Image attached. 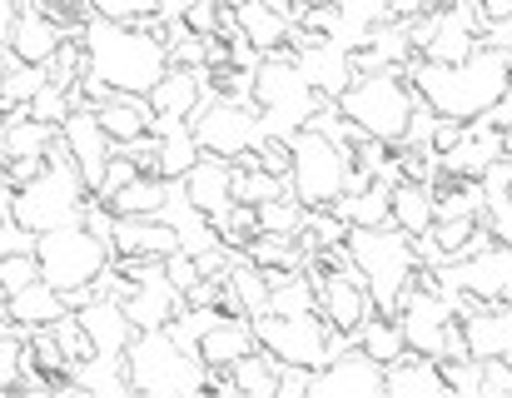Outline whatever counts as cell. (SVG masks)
<instances>
[{"instance_id": "cell-1", "label": "cell", "mask_w": 512, "mask_h": 398, "mask_svg": "<svg viewBox=\"0 0 512 398\" xmlns=\"http://www.w3.org/2000/svg\"><path fill=\"white\" fill-rule=\"evenodd\" d=\"M80 45H85V75L115 95H150L160 85V75L170 70V45H165L160 15H150V20L90 15L80 25Z\"/></svg>"}, {"instance_id": "cell-2", "label": "cell", "mask_w": 512, "mask_h": 398, "mask_svg": "<svg viewBox=\"0 0 512 398\" xmlns=\"http://www.w3.org/2000/svg\"><path fill=\"white\" fill-rule=\"evenodd\" d=\"M408 80H413L418 100H428L438 115H448V120H478V115H488L503 100V90L512 85V50L478 45L458 65L413 60L408 65Z\"/></svg>"}, {"instance_id": "cell-3", "label": "cell", "mask_w": 512, "mask_h": 398, "mask_svg": "<svg viewBox=\"0 0 512 398\" xmlns=\"http://www.w3.org/2000/svg\"><path fill=\"white\" fill-rule=\"evenodd\" d=\"M85 204H90V185L80 180V170H75V160L65 155L60 140H55V150L45 155V165L25 185H10V219L20 229H30V234H45V229H60V224H80Z\"/></svg>"}, {"instance_id": "cell-4", "label": "cell", "mask_w": 512, "mask_h": 398, "mask_svg": "<svg viewBox=\"0 0 512 398\" xmlns=\"http://www.w3.org/2000/svg\"><path fill=\"white\" fill-rule=\"evenodd\" d=\"M334 105H339V115L358 135L383 140V145H403L413 105H418V90H413L408 70H363V75L348 80V90Z\"/></svg>"}, {"instance_id": "cell-5", "label": "cell", "mask_w": 512, "mask_h": 398, "mask_svg": "<svg viewBox=\"0 0 512 398\" xmlns=\"http://www.w3.org/2000/svg\"><path fill=\"white\" fill-rule=\"evenodd\" d=\"M125 374L130 389L150 398H184V394H204V359L194 349H184L170 329H135L130 349H125Z\"/></svg>"}, {"instance_id": "cell-6", "label": "cell", "mask_w": 512, "mask_h": 398, "mask_svg": "<svg viewBox=\"0 0 512 398\" xmlns=\"http://www.w3.org/2000/svg\"><path fill=\"white\" fill-rule=\"evenodd\" d=\"M348 259L353 269L363 274L368 294H373V309L378 314H398L403 294L413 289L418 279V254H413V234L383 224V229H348Z\"/></svg>"}, {"instance_id": "cell-7", "label": "cell", "mask_w": 512, "mask_h": 398, "mask_svg": "<svg viewBox=\"0 0 512 398\" xmlns=\"http://www.w3.org/2000/svg\"><path fill=\"white\" fill-rule=\"evenodd\" d=\"M35 259H40V279L55 284V289L70 299V309H75V304L95 289V279L110 269L115 249H110V239H100V234L80 219V224H60V229L35 234Z\"/></svg>"}, {"instance_id": "cell-8", "label": "cell", "mask_w": 512, "mask_h": 398, "mask_svg": "<svg viewBox=\"0 0 512 398\" xmlns=\"http://www.w3.org/2000/svg\"><path fill=\"white\" fill-rule=\"evenodd\" d=\"M353 145L324 135L319 125H304L289 135V190L299 204L324 209L353 190Z\"/></svg>"}, {"instance_id": "cell-9", "label": "cell", "mask_w": 512, "mask_h": 398, "mask_svg": "<svg viewBox=\"0 0 512 398\" xmlns=\"http://www.w3.org/2000/svg\"><path fill=\"white\" fill-rule=\"evenodd\" d=\"M254 105H259L264 135L289 140L294 130H304V125L319 115L324 95L304 80L294 50H274V55H264L259 70H254Z\"/></svg>"}, {"instance_id": "cell-10", "label": "cell", "mask_w": 512, "mask_h": 398, "mask_svg": "<svg viewBox=\"0 0 512 398\" xmlns=\"http://www.w3.org/2000/svg\"><path fill=\"white\" fill-rule=\"evenodd\" d=\"M254 339L279 364H304V369H324L334 354H343L353 344L319 309H304V314H274V309H264V314H254Z\"/></svg>"}, {"instance_id": "cell-11", "label": "cell", "mask_w": 512, "mask_h": 398, "mask_svg": "<svg viewBox=\"0 0 512 398\" xmlns=\"http://www.w3.org/2000/svg\"><path fill=\"white\" fill-rule=\"evenodd\" d=\"M483 25H488V15H483L478 0H443V5H433L428 15L408 20L418 60H438V65L468 60V55L483 45Z\"/></svg>"}, {"instance_id": "cell-12", "label": "cell", "mask_w": 512, "mask_h": 398, "mask_svg": "<svg viewBox=\"0 0 512 398\" xmlns=\"http://www.w3.org/2000/svg\"><path fill=\"white\" fill-rule=\"evenodd\" d=\"M189 130H194L199 150L204 155H219V160H239V155L259 150V140H264L259 105L254 100H224V95H209L189 115Z\"/></svg>"}, {"instance_id": "cell-13", "label": "cell", "mask_w": 512, "mask_h": 398, "mask_svg": "<svg viewBox=\"0 0 512 398\" xmlns=\"http://www.w3.org/2000/svg\"><path fill=\"white\" fill-rule=\"evenodd\" d=\"M398 329H403V344L413 349V354H428V359H443L448 354V329H453V304L438 294V289H423V284H413L408 294H403V304H398Z\"/></svg>"}, {"instance_id": "cell-14", "label": "cell", "mask_w": 512, "mask_h": 398, "mask_svg": "<svg viewBox=\"0 0 512 398\" xmlns=\"http://www.w3.org/2000/svg\"><path fill=\"white\" fill-rule=\"evenodd\" d=\"M314 269V284H319V314L339 329V334H358V324L368 319V314H378L373 309V294H368V284H363V274L353 269V264H309Z\"/></svg>"}, {"instance_id": "cell-15", "label": "cell", "mask_w": 512, "mask_h": 398, "mask_svg": "<svg viewBox=\"0 0 512 398\" xmlns=\"http://www.w3.org/2000/svg\"><path fill=\"white\" fill-rule=\"evenodd\" d=\"M60 145H65V155L75 160L80 180H85L90 195H95L100 180H105V165H110V155H115V140L105 135L95 105H75V110L60 120Z\"/></svg>"}, {"instance_id": "cell-16", "label": "cell", "mask_w": 512, "mask_h": 398, "mask_svg": "<svg viewBox=\"0 0 512 398\" xmlns=\"http://www.w3.org/2000/svg\"><path fill=\"white\" fill-rule=\"evenodd\" d=\"M378 394H388L383 389V364L368 359L358 344H348L343 354H334L309 379V398H378Z\"/></svg>"}, {"instance_id": "cell-17", "label": "cell", "mask_w": 512, "mask_h": 398, "mask_svg": "<svg viewBox=\"0 0 512 398\" xmlns=\"http://www.w3.org/2000/svg\"><path fill=\"white\" fill-rule=\"evenodd\" d=\"M508 160V135L503 130H493L483 115L478 120H468V130H463V140L453 145V150H443V175H453V180H483L493 165H503Z\"/></svg>"}, {"instance_id": "cell-18", "label": "cell", "mask_w": 512, "mask_h": 398, "mask_svg": "<svg viewBox=\"0 0 512 398\" xmlns=\"http://www.w3.org/2000/svg\"><path fill=\"white\" fill-rule=\"evenodd\" d=\"M75 319L85 324L95 354L125 359V349H130V339H135V324H130V314H125L120 299H110V294H85V299L75 304Z\"/></svg>"}, {"instance_id": "cell-19", "label": "cell", "mask_w": 512, "mask_h": 398, "mask_svg": "<svg viewBox=\"0 0 512 398\" xmlns=\"http://www.w3.org/2000/svg\"><path fill=\"white\" fill-rule=\"evenodd\" d=\"M110 249L115 259H165L179 249V234L165 214H115Z\"/></svg>"}, {"instance_id": "cell-20", "label": "cell", "mask_w": 512, "mask_h": 398, "mask_svg": "<svg viewBox=\"0 0 512 398\" xmlns=\"http://www.w3.org/2000/svg\"><path fill=\"white\" fill-rule=\"evenodd\" d=\"M179 190H184V199H189L199 214H209V219L229 214V204H234V160L199 155V160L189 165V175L179 180Z\"/></svg>"}, {"instance_id": "cell-21", "label": "cell", "mask_w": 512, "mask_h": 398, "mask_svg": "<svg viewBox=\"0 0 512 398\" xmlns=\"http://www.w3.org/2000/svg\"><path fill=\"white\" fill-rule=\"evenodd\" d=\"M254 349H259L254 319H244V314H219V319L199 334V344H194V354L204 359V369H229V364H239V359L254 354Z\"/></svg>"}, {"instance_id": "cell-22", "label": "cell", "mask_w": 512, "mask_h": 398, "mask_svg": "<svg viewBox=\"0 0 512 398\" xmlns=\"http://www.w3.org/2000/svg\"><path fill=\"white\" fill-rule=\"evenodd\" d=\"M234 25L259 55L289 50V35H294V15L269 0H234Z\"/></svg>"}, {"instance_id": "cell-23", "label": "cell", "mask_w": 512, "mask_h": 398, "mask_svg": "<svg viewBox=\"0 0 512 398\" xmlns=\"http://www.w3.org/2000/svg\"><path fill=\"white\" fill-rule=\"evenodd\" d=\"M150 135H155V175H160V180H170V185H179V180L189 175V165L204 155V150H199V140H194V130H189V120L155 115Z\"/></svg>"}, {"instance_id": "cell-24", "label": "cell", "mask_w": 512, "mask_h": 398, "mask_svg": "<svg viewBox=\"0 0 512 398\" xmlns=\"http://www.w3.org/2000/svg\"><path fill=\"white\" fill-rule=\"evenodd\" d=\"M60 40H65V30H60L35 0H25V10H20V20H15V35H10V55H15L20 65H50V55L60 50Z\"/></svg>"}, {"instance_id": "cell-25", "label": "cell", "mask_w": 512, "mask_h": 398, "mask_svg": "<svg viewBox=\"0 0 512 398\" xmlns=\"http://www.w3.org/2000/svg\"><path fill=\"white\" fill-rule=\"evenodd\" d=\"M204 100H209L204 70H189V65H170L160 75V85L150 90V110L155 115H170V120H189Z\"/></svg>"}, {"instance_id": "cell-26", "label": "cell", "mask_w": 512, "mask_h": 398, "mask_svg": "<svg viewBox=\"0 0 512 398\" xmlns=\"http://www.w3.org/2000/svg\"><path fill=\"white\" fill-rule=\"evenodd\" d=\"M95 115H100L105 135L115 140V150L135 145V140H140V135H150V125H155L150 95H110V100H100V105H95Z\"/></svg>"}, {"instance_id": "cell-27", "label": "cell", "mask_w": 512, "mask_h": 398, "mask_svg": "<svg viewBox=\"0 0 512 398\" xmlns=\"http://www.w3.org/2000/svg\"><path fill=\"white\" fill-rule=\"evenodd\" d=\"M383 389L398 398H433V394H448V379H443V369H438V359H428V354H403L398 364H388L383 369Z\"/></svg>"}, {"instance_id": "cell-28", "label": "cell", "mask_w": 512, "mask_h": 398, "mask_svg": "<svg viewBox=\"0 0 512 398\" xmlns=\"http://www.w3.org/2000/svg\"><path fill=\"white\" fill-rule=\"evenodd\" d=\"M65 309H70V299L55 284H45V279H35V284H25V289L10 294V324L25 329V334L30 329H50Z\"/></svg>"}, {"instance_id": "cell-29", "label": "cell", "mask_w": 512, "mask_h": 398, "mask_svg": "<svg viewBox=\"0 0 512 398\" xmlns=\"http://www.w3.org/2000/svg\"><path fill=\"white\" fill-rule=\"evenodd\" d=\"M334 214H339L348 229H383V224H393V185H363V190H348L329 204Z\"/></svg>"}, {"instance_id": "cell-30", "label": "cell", "mask_w": 512, "mask_h": 398, "mask_svg": "<svg viewBox=\"0 0 512 398\" xmlns=\"http://www.w3.org/2000/svg\"><path fill=\"white\" fill-rule=\"evenodd\" d=\"M433 219H438V204H433V185H423V180H398L393 185V229H403V234H428L433 229Z\"/></svg>"}, {"instance_id": "cell-31", "label": "cell", "mask_w": 512, "mask_h": 398, "mask_svg": "<svg viewBox=\"0 0 512 398\" xmlns=\"http://www.w3.org/2000/svg\"><path fill=\"white\" fill-rule=\"evenodd\" d=\"M353 344H358L368 359H378L383 369H388V364H398V359L408 354V344H403V329H398V319H393V314H368V319L358 324Z\"/></svg>"}, {"instance_id": "cell-32", "label": "cell", "mask_w": 512, "mask_h": 398, "mask_svg": "<svg viewBox=\"0 0 512 398\" xmlns=\"http://www.w3.org/2000/svg\"><path fill=\"white\" fill-rule=\"evenodd\" d=\"M170 195H174L170 180H160V175H135L125 190H115L105 204H110V214H165Z\"/></svg>"}, {"instance_id": "cell-33", "label": "cell", "mask_w": 512, "mask_h": 398, "mask_svg": "<svg viewBox=\"0 0 512 398\" xmlns=\"http://www.w3.org/2000/svg\"><path fill=\"white\" fill-rule=\"evenodd\" d=\"M229 379L244 398H279V359L269 349H254L239 364H229Z\"/></svg>"}, {"instance_id": "cell-34", "label": "cell", "mask_w": 512, "mask_h": 398, "mask_svg": "<svg viewBox=\"0 0 512 398\" xmlns=\"http://www.w3.org/2000/svg\"><path fill=\"white\" fill-rule=\"evenodd\" d=\"M70 389H85V394H135L130 374H125V359H105V354H90L85 364H75L70 369Z\"/></svg>"}, {"instance_id": "cell-35", "label": "cell", "mask_w": 512, "mask_h": 398, "mask_svg": "<svg viewBox=\"0 0 512 398\" xmlns=\"http://www.w3.org/2000/svg\"><path fill=\"white\" fill-rule=\"evenodd\" d=\"M334 5H339V15H343L334 40H343L348 50H358L378 20H388V0H334Z\"/></svg>"}, {"instance_id": "cell-36", "label": "cell", "mask_w": 512, "mask_h": 398, "mask_svg": "<svg viewBox=\"0 0 512 398\" xmlns=\"http://www.w3.org/2000/svg\"><path fill=\"white\" fill-rule=\"evenodd\" d=\"M478 224H483L478 214H438L433 229H428V239L438 244L443 259H463L468 244H473V234H478Z\"/></svg>"}, {"instance_id": "cell-37", "label": "cell", "mask_w": 512, "mask_h": 398, "mask_svg": "<svg viewBox=\"0 0 512 398\" xmlns=\"http://www.w3.org/2000/svg\"><path fill=\"white\" fill-rule=\"evenodd\" d=\"M254 214H259V229H264V234H299V229H304L309 204H299V199H294V190H284V195L254 204Z\"/></svg>"}, {"instance_id": "cell-38", "label": "cell", "mask_w": 512, "mask_h": 398, "mask_svg": "<svg viewBox=\"0 0 512 398\" xmlns=\"http://www.w3.org/2000/svg\"><path fill=\"white\" fill-rule=\"evenodd\" d=\"M284 190H289V180H279L259 165H234V199L239 204H264V199L284 195Z\"/></svg>"}, {"instance_id": "cell-39", "label": "cell", "mask_w": 512, "mask_h": 398, "mask_svg": "<svg viewBox=\"0 0 512 398\" xmlns=\"http://www.w3.org/2000/svg\"><path fill=\"white\" fill-rule=\"evenodd\" d=\"M443 379H448V394H463V398H483V359H438Z\"/></svg>"}, {"instance_id": "cell-40", "label": "cell", "mask_w": 512, "mask_h": 398, "mask_svg": "<svg viewBox=\"0 0 512 398\" xmlns=\"http://www.w3.org/2000/svg\"><path fill=\"white\" fill-rule=\"evenodd\" d=\"M25 110H30L35 120H45V125H55V130H60V120H65V115L75 110V95H70L65 85H55V80H45V85L35 90V100H30Z\"/></svg>"}, {"instance_id": "cell-41", "label": "cell", "mask_w": 512, "mask_h": 398, "mask_svg": "<svg viewBox=\"0 0 512 398\" xmlns=\"http://www.w3.org/2000/svg\"><path fill=\"white\" fill-rule=\"evenodd\" d=\"M50 334H55V344L65 349L70 369H75V364H85V359L95 354V349H90V334H85V324L75 319V309H65V314H60V319L50 324Z\"/></svg>"}, {"instance_id": "cell-42", "label": "cell", "mask_w": 512, "mask_h": 398, "mask_svg": "<svg viewBox=\"0 0 512 398\" xmlns=\"http://www.w3.org/2000/svg\"><path fill=\"white\" fill-rule=\"evenodd\" d=\"M40 279V259H35V249H15V254H0V294L10 299L15 289H25V284H35Z\"/></svg>"}, {"instance_id": "cell-43", "label": "cell", "mask_w": 512, "mask_h": 398, "mask_svg": "<svg viewBox=\"0 0 512 398\" xmlns=\"http://www.w3.org/2000/svg\"><path fill=\"white\" fill-rule=\"evenodd\" d=\"M20 359H25V329L0 324V389H15V379H20Z\"/></svg>"}, {"instance_id": "cell-44", "label": "cell", "mask_w": 512, "mask_h": 398, "mask_svg": "<svg viewBox=\"0 0 512 398\" xmlns=\"http://www.w3.org/2000/svg\"><path fill=\"white\" fill-rule=\"evenodd\" d=\"M90 10L105 20H150L160 10V0H90Z\"/></svg>"}, {"instance_id": "cell-45", "label": "cell", "mask_w": 512, "mask_h": 398, "mask_svg": "<svg viewBox=\"0 0 512 398\" xmlns=\"http://www.w3.org/2000/svg\"><path fill=\"white\" fill-rule=\"evenodd\" d=\"M165 274H170V284L179 289V294H189V289L204 279V269H199V259H194L189 249H174V254H165Z\"/></svg>"}, {"instance_id": "cell-46", "label": "cell", "mask_w": 512, "mask_h": 398, "mask_svg": "<svg viewBox=\"0 0 512 398\" xmlns=\"http://www.w3.org/2000/svg\"><path fill=\"white\" fill-rule=\"evenodd\" d=\"M433 130H438V110H433L428 100H418V105H413V120H408L403 145H433Z\"/></svg>"}, {"instance_id": "cell-47", "label": "cell", "mask_w": 512, "mask_h": 398, "mask_svg": "<svg viewBox=\"0 0 512 398\" xmlns=\"http://www.w3.org/2000/svg\"><path fill=\"white\" fill-rule=\"evenodd\" d=\"M508 394H512L508 359H483V398H508Z\"/></svg>"}, {"instance_id": "cell-48", "label": "cell", "mask_w": 512, "mask_h": 398, "mask_svg": "<svg viewBox=\"0 0 512 398\" xmlns=\"http://www.w3.org/2000/svg\"><path fill=\"white\" fill-rule=\"evenodd\" d=\"M309 379H314V369H304V364H279V398L309 394Z\"/></svg>"}, {"instance_id": "cell-49", "label": "cell", "mask_w": 512, "mask_h": 398, "mask_svg": "<svg viewBox=\"0 0 512 398\" xmlns=\"http://www.w3.org/2000/svg\"><path fill=\"white\" fill-rule=\"evenodd\" d=\"M20 10H25V0H0V55H10V35H15Z\"/></svg>"}, {"instance_id": "cell-50", "label": "cell", "mask_w": 512, "mask_h": 398, "mask_svg": "<svg viewBox=\"0 0 512 398\" xmlns=\"http://www.w3.org/2000/svg\"><path fill=\"white\" fill-rule=\"evenodd\" d=\"M433 5H443V0H388V15H393V20H418V15H428Z\"/></svg>"}, {"instance_id": "cell-51", "label": "cell", "mask_w": 512, "mask_h": 398, "mask_svg": "<svg viewBox=\"0 0 512 398\" xmlns=\"http://www.w3.org/2000/svg\"><path fill=\"white\" fill-rule=\"evenodd\" d=\"M483 120H488L493 130H503V135H508V130H512V85L503 90V100H498V105H493V110H488Z\"/></svg>"}, {"instance_id": "cell-52", "label": "cell", "mask_w": 512, "mask_h": 398, "mask_svg": "<svg viewBox=\"0 0 512 398\" xmlns=\"http://www.w3.org/2000/svg\"><path fill=\"white\" fill-rule=\"evenodd\" d=\"M0 324H10V299L0 294Z\"/></svg>"}, {"instance_id": "cell-53", "label": "cell", "mask_w": 512, "mask_h": 398, "mask_svg": "<svg viewBox=\"0 0 512 398\" xmlns=\"http://www.w3.org/2000/svg\"><path fill=\"white\" fill-rule=\"evenodd\" d=\"M0 190H5V170H0Z\"/></svg>"}, {"instance_id": "cell-54", "label": "cell", "mask_w": 512, "mask_h": 398, "mask_svg": "<svg viewBox=\"0 0 512 398\" xmlns=\"http://www.w3.org/2000/svg\"><path fill=\"white\" fill-rule=\"evenodd\" d=\"M0 125H5V105H0Z\"/></svg>"}, {"instance_id": "cell-55", "label": "cell", "mask_w": 512, "mask_h": 398, "mask_svg": "<svg viewBox=\"0 0 512 398\" xmlns=\"http://www.w3.org/2000/svg\"><path fill=\"white\" fill-rule=\"evenodd\" d=\"M0 394H5V389H0Z\"/></svg>"}]
</instances>
